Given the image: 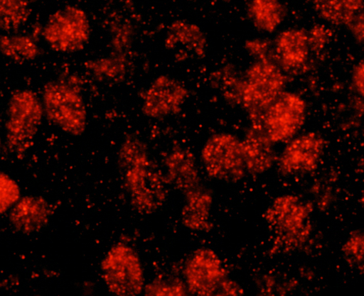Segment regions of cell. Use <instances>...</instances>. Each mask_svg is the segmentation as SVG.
<instances>
[{
	"label": "cell",
	"mask_w": 364,
	"mask_h": 296,
	"mask_svg": "<svg viewBox=\"0 0 364 296\" xmlns=\"http://www.w3.org/2000/svg\"><path fill=\"white\" fill-rule=\"evenodd\" d=\"M149 159L145 145L134 136L124 140L118 153L131 204L143 214L156 212L166 199L165 180L154 172Z\"/></svg>",
	"instance_id": "6da1fadb"
},
{
	"label": "cell",
	"mask_w": 364,
	"mask_h": 296,
	"mask_svg": "<svg viewBox=\"0 0 364 296\" xmlns=\"http://www.w3.org/2000/svg\"><path fill=\"white\" fill-rule=\"evenodd\" d=\"M262 216L276 252L288 253L301 250L311 237V208L295 194H284L275 197Z\"/></svg>",
	"instance_id": "7a4b0ae2"
},
{
	"label": "cell",
	"mask_w": 364,
	"mask_h": 296,
	"mask_svg": "<svg viewBox=\"0 0 364 296\" xmlns=\"http://www.w3.org/2000/svg\"><path fill=\"white\" fill-rule=\"evenodd\" d=\"M286 73L274 59L256 60L241 79L239 105L251 124H261L263 114L284 92Z\"/></svg>",
	"instance_id": "3957f363"
},
{
	"label": "cell",
	"mask_w": 364,
	"mask_h": 296,
	"mask_svg": "<svg viewBox=\"0 0 364 296\" xmlns=\"http://www.w3.org/2000/svg\"><path fill=\"white\" fill-rule=\"evenodd\" d=\"M44 114L64 132L75 136L85 130L87 112L80 88L70 80H57L43 89Z\"/></svg>",
	"instance_id": "277c9868"
},
{
	"label": "cell",
	"mask_w": 364,
	"mask_h": 296,
	"mask_svg": "<svg viewBox=\"0 0 364 296\" xmlns=\"http://www.w3.org/2000/svg\"><path fill=\"white\" fill-rule=\"evenodd\" d=\"M44 114L42 102L31 90H20L10 98L6 121V144L18 156L31 146Z\"/></svg>",
	"instance_id": "5b68a950"
},
{
	"label": "cell",
	"mask_w": 364,
	"mask_h": 296,
	"mask_svg": "<svg viewBox=\"0 0 364 296\" xmlns=\"http://www.w3.org/2000/svg\"><path fill=\"white\" fill-rule=\"evenodd\" d=\"M102 278L108 290L116 295L134 296L144 288V275L136 252L129 246L118 243L101 262Z\"/></svg>",
	"instance_id": "8992f818"
},
{
	"label": "cell",
	"mask_w": 364,
	"mask_h": 296,
	"mask_svg": "<svg viewBox=\"0 0 364 296\" xmlns=\"http://www.w3.org/2000/svg\"><path fill=\"white\" fill-rule=\"evenodd\" d=\"M200 158L207 175L217 181L238 182L247 172L241 140L231 133L211 136L203 146Z\"/></svg>",
	"instance_id": "52a82bcc"
},
{
	"label": "cell",
	"mask_w": 364,
	"mask_h": 296,
	"mask_svg": "<svg viewBox=\"0 0 364 296\" xmlns=\"http://www.w3.org/2000/svg\"><path fill=\"white\" fill-rule=\"evenodd\" d=\"M87 15L75 6H65L54 11L47 19L42 35L53 50L70 53L82 50L90 36Z\"/></svg>",
	"instance_id": "ba28073f"
},
{
	"label": "cell",
	"mask_w": 364,
	"mask_h": 296,
	"mask_svg": "<svg viewBox=\"0 0 364 296\" xmlns=\"http://www.w3.org/2000/svg\"><path fill=\"white\" fill-rule=\"evenodd\" d=\"M306 110V104L299 94L284 91L263 114L262 126L274 144L287 143L304 126Z\"/></svg>",
	"instance_id": "9c48e42d"
},
{
	"label": "cell",
	"mask_w": 364,
	"mask_h": 296,
	"mask_svg": "<svg viewBox=\"0 0 364 296\" xmlns=\"http://www.w3.org/2000/svg\"><path fill=\"white\" fill-rule=\"evenodd\" d=\"M184 282L188 293L195 295H216L228 278L219 256L209 248H200L187 258L183 267Z\"/></svg>",
	"instance_id": "30bf717a"
},
{
	"label": "cell",
	"mask_w": 364,
	"mask_h": 296,
	"mask_svg": "<svg viewBox=\"0 0 364 296\" xmlns=\"http://www.w3.org/2000/svg\"><path fill=\"white\" fill-rule=\"evenodd\" d=\"M326 149L323 137L315 131L296 135L287 142L277 160L279 172L284 175L311 173L321 163Z\"/></svg>",
	"instance_id": "8fae6325"
},
{
	"label": "cell",
	"mask_w": 364,
	"mask_h": 296,
	"mask_svg": "<svg viewBox=\"0 0 364 296\" xmlns=\"http://www.w3.org/2000/svg\"><path fill=\"white\" fill-rule=\"evenodd\" d=\"M188 97V91L178 80L167 75L156 77L142 97V111L148 117L164 119L178 114Z\"/></svg>",
	"instance_id": "7c38bea8"
},
{
	"label": "cell",
	"mask_w": 364,
	"mask_h": 296,
	"mask_svg": "<svg viewBox=\"0 0 364 296\" xmlns=\"http://www.w3.org/2000/svg\"><path fill=\"white\" fill-rule=\"evenodd\" d=\"M311 52L308 32L300 28L283 31L274 43V60L286 74L301 72L309 62Z\"/></svg>",
	"instance_id": "4fadbf2b"
},
{
	"label": "cell",
	"mask_w": 364,
	"mask_h": 296,
	"mask_svg": "<svg viewBox=\"0 0 364 296\" xmlns=\"http://www.w3.org/2000/svg\"><path fill=\"white\" fill-rule=\"evenodd\" d=\"M241 142L247 172L259 175L272 168L277 160L274 143L261 124H251Z\"/></svg>",
	"instance_id": "5bb4252c"
},
{
	"label": "cell",
	"mask_w": 364,
	"mask_h": 296,
	"mask_svg": "<svg viewBox=\"0 0 364 296\" xmlns=\"http://www.w3.org/2000/svg\"><path fill=\"white\" fill-rule=\"evenodd\" d=\"M53 214L50 204L40 196H25L11 207L9 221L18 232L36 233L48 223Z\"/></svg>",
	"instance_id": "9a60e30c"
},
{
	"label": "cell",
	"mask_w": 364,
	"mask_h": 296,
	"mask_svg": "<svg viewBox=\"0 0 364 296\" xmlns=\"http://www.w3.org/2000/svg\"><path fill=\"white\" fill-rule=\"evenodd\" d=\"M166 180L183 195L202 185L193 155L188 150L175 147L165 159Z\"/></svg>",
	"instance_id": "2e32d148"
},
{
	"label": "cell",
	"mask_w": 364,
	"mask_h": 296,
	"mask_svg": "<svg viewBox=\"0 0 364 296\" xmlns=\"http://www.w3.org/2000/svg\"><path fill=\"white\" fill-rule=\"evenodd\" d=\"M181 211L183 225L195 232H208L212 228L213 195L203 185L183 194Z\"/></svg>",
	"instance_id": "e0dca14e"
},
{
	"label": "cell",
	"mask_w": 364,
	"mask_h": 296,
	"mask_svg": "<svg viewBox=\"0 0 364 296\" xmlns=\"http://www.w3.org/2000/svg\"><path fill=\"white\" fill-rule=\"evenodd\" d=\"M168 49L203 57L206 51L207 38L203 31L196 24L186 21H176L169 27L165 39Z\"/></svg>",
	"instance_id": "ac0fdd59"
},
{
	"label": "cell",
	"mask_w": 364,
	"mask_h": 296,
	"mask_svg": "<svg viewBox=\"0 0 364 296\" xmlns=\"http://www.w3.org/2000/svg\"><path fill=\"white\" fill-rule=\"evenodd\" d=\"M317 15L333 26L348 27L364 10V0H309Z\"/></svg>",
	"instance_id": "d6986e66"
},
{
	"label": "cell",
	"mask_w": 364,
	"mask_h": 296,
	"mask_svg": "<svg viewBox=\"0 0 364 296\" xmlns=\"http://www.w3.org/2000/svg\"><path fill=\"white\" fill-rule=\"evenodd\" d=\"M249 13L257 28L269 33L282 23L284 8L280 0H252Z\"/></svg>",
	"instance_id": "ffe728a7"
},
{
	"label": "cell",
	"mask_w": 364,
	"mask_h": 296,
	"mask_svg": "<svg viewBox=\"0 0 364 296\" xmlns=\"http://www.w3.org/2000/svg\"><path fill=\"white\" fill-rule=\"evenodd\" d=\"M0 47L5 57L17 62L33 60L39 53L35 40L24 35H1Z\"/></svg>",
	"instance_id": "44dd1931"
},
{
	"label": "cell",
	"mask_w": 364,
	"mask_h": 296,
	"mask_svg": "<svg viewBox=\"0 0 364 296\" xmlns=\"http://www.w3.org/2000/svg\"><path fill=\"white\" fill-rule=\"evenodd\" d=\"M30 15L27 0H0V23L5 31L18 29L28 21Z\"/></svg>",
	"instance_id": "7402d4cb"
},
{
	"label": "cell",
	"mask_w": 364,
	"mask_h": 296,
	"mask_svg": "<svg viewBox=\"0 0 364 296\" xmlns=\"http://www.w3.org/2000/svg\"><path fill=\"white\" fill-rule=\"evenodd\" d=\"M88 69L96 76L105 79L119 78L125 72V60L118 54L87 63Z\"/></svg>",
	"instance_id": "603a6c76"
},
{
	"label": "cell",
	"mask_w": 364,
	"mask_h": 296,
	"mask_svg": "<svg viewBox=\"0 0 364 296\" xmlns=\"http://www.w3.org/2000/svg\"><path fill=\"white\" fill-rule=\"evenodd\" d=\"M146 295L182 296L188 294L185 282L177 278H156L145 285Z\"/></svg>",
	"instance_id": "cb8c5ba5"
},
{
	"label": "cell",
	"mask_w": 364,
	"mask_h": 296,
	"mask_svg": "<svg viewBox=\"0 0 364 296\" xmlns=\"http://www.w3.org/2000/svg\"><path fill=\"white\" fill-rule=\"evenodd\" d=\"M341 254L354 267L364 261V228L353 230L348 234L341 246Z\"/></svg>",
	"instance_id": "d4e9b609"
},
{
	"label": "cell",
	"mask_w": 364,
	"mask_h": 296,
	"mask_svg": "<svg viewBox=\"0 0 364 296\" xmlns=\"http://www.w3.org/2000/svg\"><path fill=\"white\" fill-rule=\"evenodd\" d=\"M1 213L11 208L20 199L18 184L8 175L1 174Z\"/></svg>",
	"instance_id": "484cf974"
},
{
	"label": "cell",
	"mask_w": 364,
	"mask_h": 296,
	"mask_svg": "<svg viewBox=\"0 0 364 296\" xmlns=\"http://www.w3.org/2000/svg\"><path fill=\"white\" fill-rule=\"evenodd\" d=\"M245 48L256 60L274 59L270 43L265 40H248L245 43Z\"/></svg>",
	"instance_id": "4316f807"
},
{
	"label": "cell",
	"mask_w": 364,
	"mask_h": 296,
	"mask_svg": "<svg viewBox=\"0 0 364 296\" xmlns=\"http://www.w3.org/2000/svg\"><path fill=\"white\" fill-rule=\"evenodd\" d=\"M309 40L311 51H318L324 48L329 40V33L324 26H317L309 32Z\"/></svg>",
	"instance_id": "83f0119b"
},
{
	"label": "cell",
	"mask_w": 364,
	"mask_h": 296,
	"mask_svg": "<svg viewBox=\"0 0 364 296\" xmlns=\"http://www.w3.org/2000/svg\"><path fill=\"white\" fill-rule=\"evenodd\" d=\"M350 80L353 89L364 100V57L353 67Z\"/></svg>",
	"instance_id": "f1b7e54d"
},
{
	"label": "cell",
	"mask_w": 364,
	"mask_h": 296,
	"mask_svg": "<svg viewBox=\"0 0 364 296\" xmlns=\"http://www.w3.org/2000/svg\"><path fill=\"white\" fill-rule=\"evenodd\" d=\"M353 38L364 45V10L347 27Z\"/></svg>",
	"instance_id": "f546056e"
},
{
	"label": "cell",
	"mask_w": 364,
	"mask_h": 296,
	"mask_svg": "<svg viewBox=\"0 0 364 296\" xmlns=\"http://www.w3.org/2000/svg\"><path fill=\"white\" fill-rule=\"evenodd\" d=\"M243 293V289L237 283L227 278L221 284L216 295H240Z\"/></svg>",
	"instance_id": "4dcf8cb0"
},
{
	"label": "cell",
	"mask_w": 364,
	"mask_h": 296,
	"mask_svg": "<svg viewBox=\"0 0 364 296\" xmlns=\"http://www.w3.org/2000/svg\"><path fill=\"white\" fill-rule=\"evenodd\" d=\"M356 268L358 269V270L363 275H364V261L360 263L357 267Z\"/></svg>",
	"instance_id": "1f68e13d"
}]
</instances>
